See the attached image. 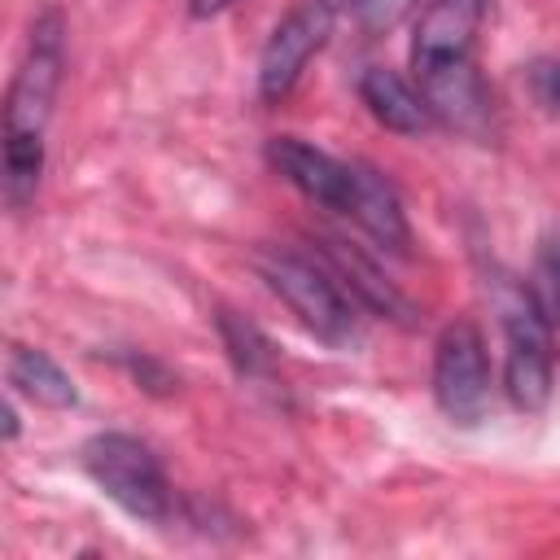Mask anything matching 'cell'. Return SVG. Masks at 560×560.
<instances>
[{
	"instance_id": "277c9868",
	"label": "cell",
	"mask_w": 560,
	"mask_h": 560,
	"mask_svg": "<svg viewBox=\"0 0 560 560\" xmlns=\"http://www.w3.org/2000/svg\"><path fill=\"white\" fill-rule=\"evenodd\" d=\"M503 324V389L521 411H538L551 398V319L529 289L512 284L499 298Z\"/></svg>"
},
{
	"instance_id": "4fadbf2b",
	"label": "cell",
	"mask_w": 560,
	"mask_h": 560,
	"mask_svg": "<svg viewBox=\"0 0 560 560\" xmlns=\"http://www.w3.org/2000/svg\"><path fill=\"white\" fill-rule=\"evenodd\" d=\"M328 262H332V276H346V289H354L368 306H376V311H385V315L407 311V302L394 293V284H389V280H381V271H376V267H368L354 249H346V245L328 241Z\"/></svg>"
},
{
	"instance_id": "3957f363",
	"label": "cell",
	"mask_w": 560,
	"mask_h": 560,
	"mask_svg": "<svg viewBox=\"0 0 560 560\" xmlns=\"http://www.w3.org/2000/svg\"><path fill=\"white\" fill-rule=\"evenodd\" d=\"M83 472L136 521H166L171 512V486L158 464V455L131 438V433H96L79 451Z\"/></svg>"
},
{
	"instance_id": "7c38bea8",
	"label": "cell",
	"mask_w": 560,
	"mask_h": 560,
	"mask_svg": "<svg viewBox=\"0 0 560 560\" xmlns=\"http://www.w3.org/2000/svg\"><path fill=\"white\" fill-rule=\"evenodd\" d=\"M9 385H13L18 394H26L31 402H39V407L66 411V407L79 402V389H74V381L66 376V368H61L52 354L31 350V346H13V350H9Z\"/></svg>"
},
{
	"instance_id": "9a60e30c",
	"label": "cell",
	"mask_w": 560,
	"mask_h": 560,
	"mask_svg": "<svg viewBox=\"0 0 560 560\" xmlns=\"http://www.w3.org/2000/svg\"><path fill=\"white\" fill-rule=\"evenodd\" d=\"M534 293V302L542 306V315L556 324L560 319V236H547L534 262V280L525 284Z\"/></svg>"
},
{
	"instance_id": "2e32d148",
	"label": "cell",
	"mask_w": 560,
	"mask_h": 560,
	"mask_svg": "<svg viewBox=\"0 0 560 560\" xmlns=\"http://www.w3.org/2000/svg\"><path fill=\"white\" fill-rule=\"evenodd\" d=\"M350 4H354V18H359V26H363L368 35L394 31V26L416 9V0H350Z\"/></svg>"
},
{
	"instance_id": "d6986e66",
	"label": "cell",
	"mask_w": 560,
	"mask_h": 560,
	"mask_svg": "<svg viewBox=\"0 0 560 560\" xmlns=\"http://www.w3.org/2000/svg\"><path fill=\"white\" fill-rule=\"evenodd\" d=\"M4 438L9 442L18 438V411H13V402H4Z\"/></svg>"
},
{
	"instance_id": "ba28073f",
	"label": "cell",
	"mask_w": 560,
	"mask_h": 560,
	"mask_svg": "<svg viewBox=\"0 0 560 560\" xmlns=\"http://www.w3.org/2000/svg\"><path fill=\"white\" fill-rule=\"evenodd\" d=\"M267 162L271 171L293 184L302 197L328 206V210H346V197H350V162L298 140V136H276L267 140Z\"/></svg>"
},
{
	"instance_id": "30bf717a",
	"label": "cell",
	"mask_w": 560,
	"mask_h": 560,
	"mask_svg": "<svg viewBox=\"0 0 560 560\" xmlns=\"http://www.w3.org/2000/svg\"><path fill=\"white\" fill-rule=\"evenodd\" d=\"M359 96L368 105V114L385 127V131H398V136H424L429 127H438L424 92L402 79L398 70L389 66H368L363 79H359Z\"/></svg>"
},
{
	"instance_id": "6da1fadb",
	"label": "cell",
	"mask_w": 560,
	"mask_h": 560,
	"mask_svg": "<svg viewBox=\"0 0 560 560\" xmlns=\"http://www.w3.org/2000/svg\"><path fill=\"white\" fill-rule=\"evenodd\" d=\"M61 66H66V22L57 9H44L31 22L26 52L4 96V197L13 210H26L35 201L44 175V127L52 118Z\"/></svg>"
},
{
	"instance_id": "52a82bcc",
	"label": "cell",
	"mask_w": 560,
	"mask_h": 560,
	"mask_svg": "<svg viewBox=\"0 0 560 560\" xmlns=\"http://www.w3.org/2000/svg\"><path fill=\"white\" fill-rule=\"evenodd\" d=\"M416 88L424 92L433 118L451 131L464 136H486L490 127V92L481 83L477 57L455 52V57H411Z\"/></svg>"
},
{
	"instance_id": "5bb4252c",
	"label": "cell",
	"mask_w": 560,
	"mask_h": 560,
	"mask_svg": "<svg viewBox=\"0 0 560 560\" xmlns=\"http://www.w3.org/2000/svg\"><path fill=\"white\" fill-rule=\"evenodd\" d=\"M219 337H223V346H228V359L236 363V372L241 376H262L267 368H271V341L245 319V315H236V311H219Z\"/></svg>"
},
{
	"instance_id": "8992f818",
	"label": "cell",
	"mask_w": 560,
	"mask_h": 560,
	"mask_svg": "<svg viewBox=\"0 0 560 560\" xmlns=\"http://www.w3.org/2000/svg\"><path fill=\"white\" fill-rule=\"evenodd\" d=\"M337 4L341 0H302L276 22V31L267 35L262 57H258V96L267 105H280L298 88L311 57L328 44Z\"/></svg>"
},
{
	"instance_id": "5b68a950",
	"label": "cell",
	"mask_w": 560,
	"mask_h": 560,
	"mask_svg": "<svg viewBox=\"0 0 560 560\" xmlns=\"http://www.w3.org/2000/svg\"><path fill=\"white\" fill-rule=\"evenodd\" d=\"M433 398L451 424H477L490 407V363L486 341L472 319L442 328L433 346Z\"/></svg>"
},
{
	"instance_id": "ac0fdd59",
	"label": "cell",
	"mask_w": 560,
	"mask_h": 560,
	"mask_svg": "<svg viewBox=\"0 0 560 560\" xmlns=\"http://www.w3.org/2000/svg\"><path fill=\"white\" fill-rule=\"evenodd\" d=\"M232 4H241V0H188V13H192V18H219V13H228Z\"/></svg>"
},
{
	"instance_id": "7a4b0ae2",
	"label": "cell",
	"mask_w": 560,
	"mask_h": 560,
	"mask_svg": "<svg viewBox=\"0 0 560 560\" xmlns=\"http://www.w3.org/2000/svg\"><path fill=\"white\" fill-rule=\"evenodd\" d=\"M267 289L298 315L302 328H311L328 346H346L359 337V311L346 293V284L315 258L293 249H262L254 258Z\"/></svg>"
},
{
	"instance_id": "e0dca14e",
	"label": "cell",
	"mask_w": 560,
	"mask_h": 560,
	"mask_svg": "<svg viewBox=\"0 0 560 560\" xmlns=\"http://www.w3.org/2000/svg\"><path fill=\"white\" fill-rule=\"evenodd\" d=\"M534 88H538V96H542L551 109H560V61L542 66V70L534 74Z\"/></svg>"
},
{
	"instance_id": "8fae6325",
	"label": "cell",
	"mask_w": 560,
	"mask_h": 560,
	"mask_svg": "<svg viewBox=\"0 0 560 560\" xmlns=\"http://www.w3.org/2000/svg\"><path fill=\"white\" fill-rule=\"evenodd\" d=\"M490 0H433L411 39V57H455L477 48V31L486 22Z\"/></svg>"
},
{
	"instance_id": "9c48e42d",
	"label": "cell",
	"mask_w": 560,
	"mask_h": 560,
	"mask_svg": "<svg viewBox=\"0 0 560 560\" xmlns=\"http://www.w3.org/2000/svg\"><path fill=\"white\" fill-rule=\"evenodd\" d=\"M381 249H394V254H407L411 249V223H407V210L394 192V184L372 166V162H350V197H346V210Z\"/></svg>"
}]
</instances>
